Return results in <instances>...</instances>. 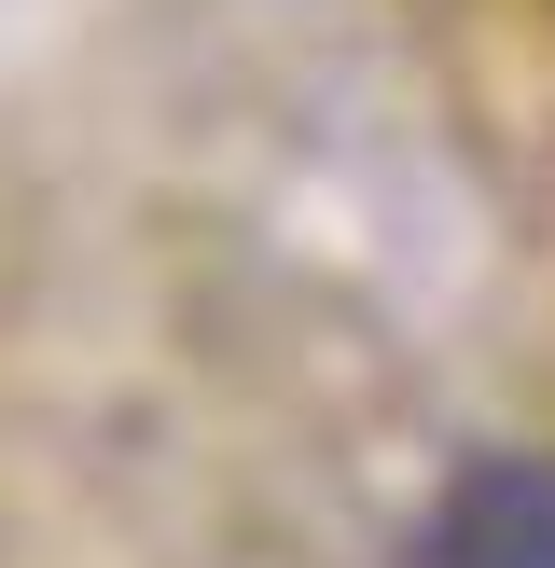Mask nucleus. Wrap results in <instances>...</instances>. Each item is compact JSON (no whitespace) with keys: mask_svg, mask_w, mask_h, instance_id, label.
Returning <instances> with one entry per match:
<instances>
[{"mask_svg":"<svg viewBox=\"0 0 555 568\" xmlns=\"http://www.w3.org/2000/svg\"><path fill=\"white\" fill-rule=\"evenodd\" d=\"M416 568H555V458H458L416 527Z\"/></svg>","mask_w":555,"mask_h":568,"instance_id":"f257e3e1","label":"nucleus"}]
</instances>
